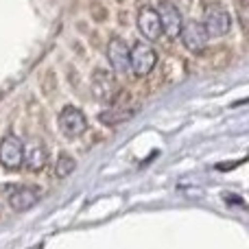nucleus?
Listing matches in <instances>:
<instances>
[{"label": "nucleus", "mask_w": 249, "mask_h": 249, "mask_svg": "<svg viewBox=\"0 0 249 249\" xmlns=\"http://www.w3.org/2000/svg\"><path fill=\"white\" fill-rule=\"evenodd\" d=\"M33 249H39V247H33Z\"/></svg>", "instance_id": "4468645a"}, {"label": "nucleus", "mask_w": 249, "mask_h": 249, "mask_svg": "<svg viewBox=\"0 0 249 249\" xmlns=\"http://www.w3.org/2000/svg\"><path fill=\"white\" fill-rule=\"evenodd\" d=\"M57 175L59 177H66L70 171H74V160L72 158H68V155H61L59 160H57Z\"/></svg>", "instance_id": "f8f14e48"}, {"label": "nucleus", "mask_w": 249, "mask_h": 249, "mask_svg": "<svg viewBox=\"0 0 249 249\" xmlns=\"http://www.w3.org/2000/svg\"><path fill=\"white\" fill-rule=\"evenodd\" d=\"M136 24H138V31H140L146 39H151V42L162 35V26H160L158 11H155L153 7H142L140 11H138Z\"/></svg>", "instance_id": "0eeeda50"}, {"label": "nucleus", "mask_w": 249, "mask_h": 249, "mask_svg": "<svg viewBox=\"0 0 249 249\" xmlns=\"http://www.w3.org/2000/svg\"><path fill=\"white\" fill-rule=\"evenodd\" d=\"M179 39L190 53H203L208 46V33L203 29L201 22L197 20H184V26H181Z\"/></svg>", "instance_id": "20e7f679"}, {"label": "nucleus", "mask_w": 249, "mask_h": 249, "mask_svg": "<svg viewBox=\"0 0 249 249\" xmlns=\"http://www.w3.org/2000/svg\"><path fill=\"white\" fill-rule=\"evenodd\" d=\"M7 199L16 210H29L37 203V193L33 188H24V186H11Z\"/></svg>", "instance_id": "9b49d317"}, {"label": "nucleus", "mask_w": 249, "mask_h": 249, "mask_svg": "<svg viewBox=\"0 0 249 249\" xmlns=\"http://www.w3.org/2000/svg\"><path fill=\"white\" fill-rule=\"evenodd\" d=\"M238 18H241V26L245 29L247 26V0H241V2H238Z\"/></svg>", "instance_id": "ddd939ff"}, {"label": "nucleus", "mask_w": 249, "mask_h": 249, "mask_svg": "<svg viewBox=\"0 0 249 249\" xmlns=\"http://www.w3.org/2000/svg\"><path fill=\"white\" fill-rule=\"evenodd\" d=\"M158 64V53L149 46V44H136L129 48V70L136 77H146Z\"/></svg>", "instance_id": "f03ea898"}, {"label": "nucleus", "mask_w": 249, "mask_h": 249, "mask_svg": "<svg viewBox=\"0 0 249 249\" xmlns=\"http://www.w3.org/2000/svg\"><path fill=\"white\" fill-rule=\"evenodd\" d=\"M203 29H206L208 37H223L232 29V16L225 7L221 4H210L203 13Z\"/></svg>", "instance_id": "f257e3e1"}, {"label": "nucleus", "mask_w": 249, "mask_h": 249, "mask_svg": "<svg viewBox=\"0 0 249 249\" xmlns=\"http://www.w3.org/2000/svg\"><path fill=\"white\" fill-rule=\"evenodd\" d=\"M46 158H48V153H46V146H44L42 142L31 140L29 144H24L22 160H24V164L31 168V171H39V168H44Z\"/></svg>", "instance_id": "9d476101"}, {"label": "nucleus", "mask_w": 249, "mask_h": 249, "mask_svg": "<svg viewBox=\"0 0 249 249\" xmlns=\"http://www.w3.org/2000/svg\"><path fill=\"white\" fill-rule=\"evenodd\" d=\"M22 151H24V144L20 142V138L16 136H4L2 142H0V164L4 168H16L22 166Z\"/></svg>", "instance_id": "39448f33"}, {"label": "nucleus", "mask_w": 249, "mask_h": 249, "mask_svg": "<svg viewBox=\"0 0 249 249\" xmlns=\"http://www.w3.org/2000/svg\"><path fill=\"white\" fill-rule=\"evenodd\" d=\"M59 127L68 138H77L86 131L88 123H86V116H83L81 109L68 105V107H64L59 112Z\"/></svg>", "instance_id": "423d86ee"}, {"label": "nucleus", "mask_w": 249, "mask_h": 249, "mask_svg": "<svg viewBox=\"0 0 249 249\" xmlns=\"http://www.w3.org/2000/svg\"><path fill=\"white\" fill-rule=\"evenodd\" d=\"M160 18V26H162V33L171 39H177L181 33V26H184V16L181 11L171 2V0H160V7L155 9Z\"/></svg>", "instance_id": "7ed1b4c3"}, {"label": "nucleus", "mask_w": 249, "mask_h": 249, "mask_svg": "<svg viewBox=\"0 0 249 249\" xmlns=\"http://www.w3.org/2000/svg\"><path fill=\"white\" fill-rule=\"evenodd\" d=\"M92 92L99 101H112L116 94V81H114V74L107 70H96L94 77H92Z\"/></svg>", "instance_id": "6e6552de"}, {"label": "nucleus", "mask_w": 249, "mask_h": 249, "mask_svg": "<svg viewBox=\"0 0 249 249\" xmlns=\"http://www.w3.org/2000/svg\"><path fill=\"white\" fill-rule=\"evenodd\" d=\"M107 59L116 72H127L129 70V46L121 37H112L107 46Z\"/></svg>", "instance_id": "1a4fd4ad"}]
</instances>
